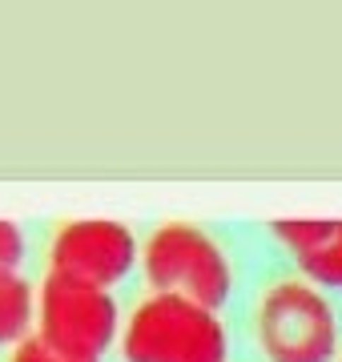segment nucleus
Segmentation results:
<instances>
[{
	"label": "nucleus",
	"mask_w": 342,
	"mask_h": 362,
	"mask_svg": "<svg viewBox=\"0 0 342 362\" xmlns=\"http://www.w3.org/2000/svg\"><path fill=\"white\" fill-rule=\"evenodd\" d=\"M20 262H25V230L0 218V270H16Z\"/></svg>",
	"instance_id": "6e6552de"
},
{
	"label": "nucleus",
	"mask_w": 342,
	"mask_h": 362,
	"mask_svg": "<svg viewBox=\"0 0 342 362\" xmlns=\"http://www.w3.org/2000/svg\"><path fill=\"white\" fill-rule=\"evenodd\" d=\"M141 262V246L117 218H73L49 242V270L89 286H117Z\"/></svg>",
	"instance_id": "39448f33"
},
{
	"label": "nucleus",
	"mask_w": 342,
	"mask_h": 362,
	"mask_svg": "<svg viewBox=\"0 0 342 362\" xmlns=\"http://www.w3.org/2000/svg\"><path fill=\"white\" fill-rule=\"evenodd\" d=\"M8 362H85V358H69L57 346H49L40 334H28L20 346H13V358Z\"/></svg>",
	"instance_id": "1a4fd4ad"
},
{
	"label": "nucleus",
	"mask_w": 342,
	"mask_h": 362,
	"mask_svg": "<svg viewBox=\"0 0 342 362\" xmlns=\"http://www.w3.org/2000/svg\"><path fill=\"white\" fill-rule=\"evenodd\" d=\"M258 346L270 362H334L338 318L318 286L302 278L274 282L254 310Z\"/></svg>",
	"instance_id": "7ed1b4c3"
},
{
	"label": "nucleus",
	"mask_w": 342,
	"mask_h": 362,
	"mask_svg": "<svg viewBox=\"0 0 342 362\" xmlns=\"http://www.w3.org/2000/svg\"><path fill=\"white\" fill-rule=\"evenodd\" d=\"M141 266L153 294H182L206 310H222L234 290V270L225 250L194 221L158 226L141 246Z\"/></svg>",
	"instance_id": "f03ea898"
},
{
	"label": "nucleus",
	"mask_w": 342,
	"mask_h": 362,
	"mask_svg": "<svg viewBox=\"0 0 342 362\" xmlns=\"http://www.w3.org/2000/svg\"><path fill=\"white\" fill-rule=\"evenodd\" d=\"M117 302L109 290L65 274H45V282L37 290V334L57 346L69 358L101 362L113 342H117Z\"/></svg>",
	"instance_id": "20e7f679"
},
{
	"label": "nucleus",
	"mask_w": 342,
	"mask_h": 362,
	"mask_svg": "<svg viewBox=\"0 0 342 362\" xmlns=\"http://www.w3.org/2000/svg\"><path fill=\"white\" fill-rule=\"evenodd\" d=\"M125 362H225L230 334L218 310L182 294H149L133 306L121 330Z\"/></svg>",
	"instance_id": "f257e3e1"
},
{
	"label": "nucleus",
	"mask_w": 342,
	"mask_h": 362,
	"mask_svg": "<svg viewBox=\"0 0 342 362\" xmlns=\"http://www.w3.org/2000/svg\"><path fill=\"white\" fill-rule=\"evenodd\" d=\"M294 254L302 282L318 290H342V218H286L270 226Z\"/></svg>",
	"instance_id": "423d86ee"
},
{
	"label": "nucleus",
	"mask_w": 342,
	"mask_h": 362,
	"mask_svg": "<svg viewBox=\"0 0 342 362\" xmlns=\"http://www.w3.org/2000/svg\"><path fill=\"white\" fill-rule=\"evenodd\" d=\"M37 326V290L20 270H0V346H20Z\"/></svg>",
	"instance_id": "0eeeda50"
}]
</instances>
